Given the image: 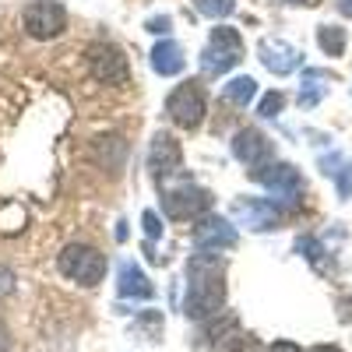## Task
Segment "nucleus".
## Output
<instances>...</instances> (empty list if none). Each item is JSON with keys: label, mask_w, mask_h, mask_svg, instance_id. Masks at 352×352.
<instances>
[{"label": "nucleus", "mask_w": 352, "mask_h": 352, "mask_svg": "<svg viewBox=\"0 0 352 352\" xmlns=\"http://www.w3.org/2000/svg\"><path fill=\"white\" fill-rule=\"evenodd\" d=\"M226 303V264L219 254L197 250L187 261V296H184V314L190 320H208L222 310Z\"/></svg>", "instance_id": "obj_1"}, {"label": "nucleus", "mask_w": 352, "mask_h": 352, "mask_svg": "<svg viewBox=\"0 0 352 352\" xmlns=\"http://www.w3.org/2000/svg\"><path fill=\"white\" fill-rule=\"evenodd\" d=\"M250 180H257L261 187H268V194L275 197L272 204L282 212H296L303 204V176L296 166L289 162H264L257 169H250Z\"/></svg>", "instance_id": "obj_2"}, {"label": "nucleus", "mask_w": 352, "mask_h": 352, "mask_svg": "<svg viewBox=\"0 0 352 352\" xmlns=\"http://www.w3.org/2000/svg\"><path fill=\"white\" fill-rule=\"evenodd\" d=\"M240 60H243V36L229 25H215L208 36V46L201 53V71L208 78H219V74L232 71Z\"/></svg>", "instance_id": "obj_3"}, {"label": "nucleus", "mask_w": 352, "mask_h": 352, "mask_svg": "<svg viewBox=\"0 0 352 352\" xmlns=\"http://www.w3.org/2000/svg\"><path fill=\"white\" fill-rule=\"evenodd\" d=\"M56 264H60V275L78 285H99L106 278V257L88 243H67Z\"/></svg>", "instance_id": "obj_4"}, {"label": "nucleus", "mask_w": 352, "mask_h": 352, "mask_svg": "<svg viewBox=\"0 0 352 352\" xmlns=\"http://www.w3.org/2000/svg\"><path fill=\"white\" fill-rule=\"evenodd\" d=\"M204 113H208V99H204L201 85H194V81L176 85L169 92V99H166V116L176 127H184V131H197L201 120H204Z\"/></svg>", "instance_id": "obj_5"}, {"label": "nucleus", "mask_w": 352, "mask_h": 352, "mask_svg": "<svg viewBox=\"0 0 352 352\" xmlns=\"http://www.w3.org/2000/svg\"><path fill=\"white\" fill-rule=\"evenodd\" d=\"M162 212L166 219L173 222H187V219H201L208 215L212 208V194L197 187V184H184V187H173V190H162Z\"/></svg>", "instance_id": "obj_6"}, {"label": "nucleus", "mask_w": 352, "mask_h": 352, "mask_svg": "<svg viewBox=\"0 0 352 352\" xmlns=\"http://www.w3.org/2000/svg\"><path fill=\"white\" fill-rule=\"evenodd\" d=\"M21 21H25V32L32 39H56L67 28V11L56 0H36V4L25 8Z\"/></svg>", "instance_id": "obj_7"}, {"label": "nucleus", "mask_w": 352, "mask_h": 352, "mask_svg": "<svg viewBox=\"0 0 352 352\" xmlns=\"http://www.w3.org/2000/svg\"><path fill=\"white\" fill-rule=\"evenodd\" d=\"M88 71H92L96 81L102 85H113V88H120L127 85L131 78V67H127V56L109 46V43H96V46H88Z\"/></svg>", "instance_id": "obj_8"}, {"label": "nucleus", "mask_w": 352, "mask_h": 352, "mask_svg": "<svg viewBox=\"0 0 352 352\" xmlns=\"http://www.w3.org/2000/svg\"><path fill=\"white\" fill-rule=\"evenodd\" d=\"M236 226L222 215H201L197 226H194V247L197 250H208V254H219V250H232L236 247Z\"/></svg>", "instance_id": "obj_9"}, {"label": "nucleus", "mask_w": 352, "mask_h": 352, "mask_svg": "<svg viewBox=\"0 0 352 352\" xmlns=\"http://www.w3.org/2000/svg\"><path fill=\"white\" fill-rule=\"evenodd\" d=\"M232 219L247 229H254V232H268L282 222V212L264 197H236L232 201Z\"/></svg>", "instance_id": "obj_10"}, {"label": "nucleus", "mask_w": 352, "mask_h": 352, "mask_svg": "<svg viewBox=\"0 0 352 352\" xmlns=\"http://www.w3.org/2000/svg\"><path fill=\"white\" fill-rule=\"evenodd\" d=\"M232 155H236L247 169H257V166L275 159V144L257 127H243V131H236V138H232Z\"/></svg>", "instance_id": "obj_11"}, {"label": "nucleus", "mask_w": 352, "mask_h": 352, "mask_svg": "<svg viewBox=\"0 0 352 352\" xmlns=\"http://www.w3.org/2000/svg\"><path fill=\"white\" fill-rule=\"evenodd\" d=\"M257 56H261V64L268 67L275 78H285V74H292L303 64V53L292 43H285V39H261Z\"/></svg>", "instance_id": "obj_12"}, {"label": "nucleus", "mask_w": 352, "mask_h": 352, "mask_svg": "<svg viewBox=\"0 0 352 352\" xmlns=\"http://www.w3.org/2000/svg\"><path fill=\"white\" fill-rule=\"evenodd\" d=\"M184 166V148H180V141H176L173 134H155L152 138V148H148V169L155 180H162V176H173V173H180Z\"/></svg>", "instance_id": "obj_13"}, {"label": "nucleus", "mask_w": 352, "mask_h": 352, "mask_svg": "<svg viewBox=\"0 0 352 352\" xmlns=\"http://www.w3.org/2000/svg\"><path fill=\"white\" fill-rule=\"evenodd\" d=\"M116 289H120L124 300H152L155 296V285L148 282V275L141 272V264L124 261L120 272H116Z\"/></svg>", "instance_id": "obj_14"}, {"label": "nucleus", "mask_w": 352, "mask_h": 352, "mask_svg": "<svg viewBox=\"0 0 352 352\" xmlns=\"http://www.w3.org/2000/svg\"><path fill=\"white\" fill-rule=\"evenodd\" d=\"M212 338H215V352H254V338L240 331L236 317H226L219 328H212Z\"/></svg>", "instance_id": "obj_15"}, {"label": "nucleus", "mask_w": 352, "mask_h": 352, "mask_svg": "<svg viewBox=\"0 0 352 352\" xmlns=\"http://www.w3.org/2000/svg\"><path fill=\"white\" fill-rule=\"evenodd\" d=\"M184 67H187V60H184L180 43H173V39L155 43V50H152V71H155V74L173 78V74H180Z\"/></svg>", "instance_id": "obj_16"}, {"label": "nucleus", "mask_w": 352, "mask_h": 352, "mask_svg": "<svg viewBox=\"0 0 352 352\" xmlns=\"http://www.w3.org/2000/svg\"><path fill=\"white\" fill-rule=\"evenodd\" d=\"M328 81H331V74H328V71H317V67L303 71V85H300V106H303V109L317 106L320 99L328 96Z\"/></svg>", "instance_id": "obj_17"}, {"label": "nucleus", "mask_w": 352, "mask_h": 352, "mask_svg": "<svg viewBox=\"0 0 352 352\" xmlns=\"http://www.w3.org/2000/svg\"><path fill=\"white\" fill-rule=\"evenodd\" d=\"M222 99H226V102H232V106H240V109H247V106L257 99V81H254L250 74H240V78L226 81Z\"/></svg>", "instance_id": "obj_18"}, {"label": "nucleus", "mask_w": 352, "mask_h": 352, "mask_svg": "<svg viewBox=\"0 0 352 352\" xmlns=\"http://www.w3.org/2000/svg\"><path fill=\"white\" fill-rule=\"evenodd\" d=\"M96 155H99V162L102 166H109L113 173L124 166V155H127V144H124V138H116V134H109V138H99L96 141Z\"/></svg>", "instance_id": "obj_19"}, {"label": "nucleus", "mask_w": 352, "mask_h": 352, "mask_svg": "<svg viewBox=\"0 0 352 352\" xmlns=\"http://www.w3.org/2000/svg\"><path fill=\"white\" fill-rule=\"evenodd\" d=\"M134 331L144 338V342H159L162 338V314L159 310H141L134 317Z\"/></svg>", "instance_id": "obj_20"}, {"label": "nucleus", "mask_w": 352, "mask_h": 352, "mask_svg": "<svg viewBox=\"0 0 352 352\" xmlns=\"http://www.w3.org/2000/svg\"><path fill=\"white\" fill-rule=\"evenodd\" d=\"M317 43H320V50H324L328 56H342V53H345V28H338V25H320V28H317Z\"/></svg>", "instance_id": "obj_21"}, {"label": "nucleus", "mask_w": 352, "mask_h": 352, "mask_svg": "<svg viewBox=\"0 0 352 352\" xmlns=\"http://www.w3.org/2000/svg\"><path fill=\"white\" fill-rule=\"evenodd\" d=\"M194 8L204 14V18H229L232 11H236V0H194Z\"/></svg>", "instance_id": "obj_22"}, {"label": "nucleus", "mask_w": 352, "mask_h": 352, "mask_svg": "<svg viewBox=\"0 0 352 352\" xmlns=\"http://www.w3.org/2000/svg\"><path fill=\"white\" fill-rule=\"evenodd\" d=\"M282 106H285V96H282L278 88H275V92L261 96V102H257V113H261V116H278V113H282Z\"/></svg>", "instance_id": "obj_23"}, {"label": "nucleus", "mask_w": 352, "mask_h": 352, "mask_svg": "<svg viewBox=\"0 0 352 352\" xmlns=\"http://www.w3.org/2000/svg\"><path fill=\"white\" fill-rule=\"evenodd\" d=\"M144 28L166 39V36L173 32V18H169V14H155V18H148V21H144Z\"/></svg>", "instance_id": "obj_24"}, {"label": "nucleus", "mask_w": 352, "mask_h": 352, "mask_svg": "<svg viewBox=\"0 0 352 352\" xmlns=\"http://www.w3.org/2000/svg\"><path fill=\"white\" fill-rule=\"evenodd\" d=\"M14 289H18V275L8 268V264H0V300H4V296H11Z\"/></svg>", "instance_id": "obj_25"}, {"label": "nucleus", "mask_w": 352, "mask_h": 352, "mask_svg": "<svg viewBox=\"0 0 352 352\" xmlns=\"http://www.w3.org/2000/svg\"><path fill=\"white\" fill-rule=\"evenodd\" d=\"M141 226H144V232H148V240H159L162 236V222H159L155 212H144L141 215Z\"/></svg>", "instance_id": "obj_26"}, {"label": "nucleus", "mask_w": 352, "mask_h": 352, "mask_svg": "<svg viewBox=\"0 0 352 352\" xmlns=\"http://www.w3.org/2000/svg\"><path fill=\"white\" fill-rule=\"evenodd\" d=\"M264 352H303V349H300L296 342H275V345H268Z\"/></svg>", "instance_id": "obj_27"}, {"label": "nucleus", "mask_w": 352, "mask_h": 352, "mask_svg": "<svg viewBox=\"0 0 352 352\" xmlns=\"http://www.w3.org/2000/svg\"><path fill=\"white\" fill-rule=\"evenodd\" d=\"M0 352H11V335H8L4 324H0Z\"/></svg>", "instance_id": "obj_28"}, {"label": "nucleus", "mask_w": 352, "mask_h": 352, "mask_svg": "<svg viewBox=\"0 0 352 352\" xmlns=\"http://www.w3.org/2000/svg\"><path fill=\"white\" fill-rule=\"evenodd\" d=\"M335 4H338V11H342L345 18H352V0H335Z\"/></svg>", "instance_id": "obj_29"}, {"label": "nucleus", "mask_w": 352, "mask_h": 352, "mask_svg": "<svg viewBox=\"0 0 352 352\" xmlns=\"http://www.w3.org/2000/svg\"><path fill=\"white\" fill-rule=\"evenodd\" d=\"M310 352H342L338 345H317V349H310Z\"/></svg>", "instance_id": "obj_30"}, {"label": "nucleus", "mask_w": 352, "mask_h": 352, "mask_svg": "<svg viewBox=\"0 0 352 352\" xmlns=\"http://www.w3.org/2000/svg\"><path fill=\"white\" fill-rule=\"evenodd\" d=\"M285 4H307V8H314L317 0H285Z\"/></svg>", "instance_id": "obj_31"}]
</instances>
